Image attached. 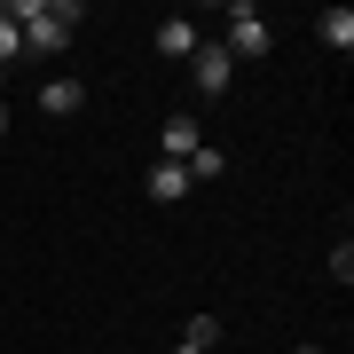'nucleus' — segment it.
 Listing matches in <instances>:
<instances>
[{
	"mask_svg": "<svg viewBox=\"0 0 354 354\" xmlns=\"http://www.w3.org/2000/svg\"><path fill=\"white\" fill-rule=\"evenodd\" d=\"M213 339H221V323H213V315H189V330H181L165 354H213Z\"/></svg>",
	"mask_w": 354,
	"mask_h": 354,
	"instance_id": "obj_9",
	"label": "nucleus"
},
{
	"mask_svg": "<svg viewBox=\"0 0 354 354\" xmlns=\"http://www.w3.org/2000/svg\"><path fill=\"white\" fill-rule=\"evenodd\" d=\"M16 55H24V32H16V16H8V8H0V71H8V64H16Z\"/></svg>",
	"mask_w": 354,
	"mask_h": 354,
	"instance_id": "obj_11",
	"label": "nucleus"
},
{
	"mask_svg": "<svg viewBox=\"0 0 354 354\" xmlns=\"http://www.w3.org/2000/svg\"><path fill=\"white\" fill-rule=\"evenodd\" d=\"M189 79H197V95H228L236 64H228V48H221V39H197V55H189Z\"/></svg>",
	"mask_w": 354,
	"mask_h": 354,
	"instance_id": "obj_3",
	"label": "nucleus"
},
{
	"mask_svg": "<svg viewBox=\"0 0 354 354\" xmlns=\"http://www.w3.org/2000/svg\"><path fill=\"white\" fill-rule=\"evenodd\" d=\"M315 39H323L330 55H346V48H354V8H323V16H315Z\"/></svg>",
	"mask_w": 354,
	"mask_h": 354,
	"instance_id": "obj_7",
	"label": "nucleus"
},
{
	"mask_svg": "<svg viewBox=\"0 0 354 354\" xmlns=\"http://www.w3.org/2000/svg\"><path fill=\"white\" fill-rule=\"evenodd\" d=\"M8 16H16V32H24V48H32V55H64V48H71V32L87 24L71 0H8Z\"/></svg>",
	"mask_w": 354,
	"mask_h": 354,
	"instance_id": "obj_1",
	"label": "nucleus"
},
{
	"mask_svg": "<svg viewBox=\"0 0 354 354\" xmlns=\"http://www.w3.org/2000/svg\"><path fill=\"white\" fill-rule=\"evenodd\" d=\"M0 134H8V102H0Z\"/></svg>",
	"mask_w": 354,
	"mask_h": 354,
	"instance_id": "obj_12",
	"label": "nucleus"
},
{
	"mask_svg": "<svg viewBox=\"0 0 354 354\" xmlns=\"http://www.w3.org/2000/svg\"><path fill=\"white\" fill-rule=\"evenodd\" d=\"M158 55H174V64L197 55V24H189V16H165V24H158Z\"/></svg>",
	"mask_w": 354,
	"mask_h": 354,
	"instance_id": "obj_6",
	"label": "nucleus"
},
{
	"mask_svg": "<svg viewBox=\"0 0 354 354\" xmlns=\"http://www.w3.org/2000/svg\"><path fill=\"white\" fill-rule=\"evenodd\" d=\"M79 102H87V79H71V71H55L48 87H39V111H48V118H71Z\"/></svg>",
	"mask_w": 354,
	"mask_h": 354,
	"instance_id": "obj_5",
	"label": "nucleus"
},
{
	"mask_svg": "<svg viewBox=\"0 0 354 354\" xmlns=\"http://www.w3.org/2000/svg\"><path fill=\"white\" fill-rule=\"evenodd\" d=\"M150 197H158V205H181V197H189V174L158 158V165H150Z\"/></svg>",
	"mask_w": 354,
	"mask_h": 354,
	"instance_id": "obj_8",
	"label": "nucleus"
},
{
	"mask_svg": "<svg viewBox=\"0 0 354 354\" xmlns=\"http://www.w3.org/2000/svg\"><path fill=\"white\" fill-rule=\"evenodd\" d=\"M181 174H189V181H221V174H228V158H221V150H197Z\"/></svg>",
	"mask_w": 354,
	"mask_h": 354,
	"instance_id": "obj_10",
	"label": "nucleus"
},
{
	"mask_svg": "<svg viewBox=\"0 0 354 354\" xmlns=\"http://www.w3.org/2000/svg\"><path fill=\"white\" fill-rule=\"evenodd\" d=\"M221 24H228V32H221V48H228V64H260V55L276 48V39H268V16L252 8V0H236V8L221 16Z\"/></svg>",
	"mask_w": 354,
	"mask_h": 354,
	"instance_id": "obj_2",
	"label": "nucleus"
},
{
	"mask_svg": "<svg viewBox=\"0 0 354 354\" xmlns=\"http://www.w3.org/2000/svg\"><path fill=\"white\" fill-rule=\"evenodd\" d=\"M291 354H315V346H291Z\"/></svg>",
	"mask_w": 354,
	"mask_h": 354,
	"instance_id": "obj_13",
	"label": "nucleus"
},
{
	"mask_svg": "<svg viewBox=\"0 0 354 354\" xmlns=\"http://www.w3.org/2000/svg\"><path fill=\"white\" fill-rule=\"evenodd\" d=\"M197 150H205V134H197V118H189V111L158 127V158H165V165H189Z\"/></svg>",
	"mask_w": 354,
	"mask_h": 354,
	"instance_id": "obj_4",
	"label": "nucleus"
}]
</instances>
